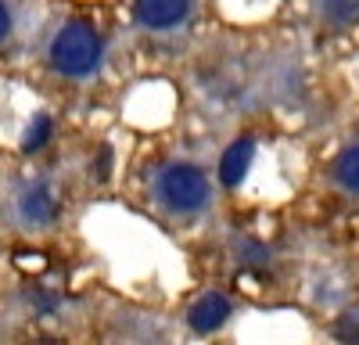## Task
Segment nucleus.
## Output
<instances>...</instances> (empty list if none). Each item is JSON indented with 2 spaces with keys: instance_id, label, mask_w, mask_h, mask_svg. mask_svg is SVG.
Segmentation results:
<instances>
[{
  "instance_id": "obj_1",
  "label": "nucleus",
  "mask_w": 359,
  "mask_h": 345,
  "mask_svg": "<svg viewBox=\"0 0 359 345\" xmlns=\"http://www.w3.org/2000/svg\"><path fill=\"white\" fill-rule=\"evenodd\" d=\"M47 58H50V65H54L57 76H65V79H90L101 69V58H104V43H101L97 25H90L83 18L65 22L54 33Z\"/></svg>"
},
{
  "instance_id": "obj_3",
  "label": "nucleus",
  "mask_w": 359,
  "mask_h": 345,
  "mask_svg": "<svg viewBox=\"0 0 359 345\" xmlns=\"http://www.w3.org/2000/svg\"><path fill=\"white\" fill-rule=\"evenodd\" d=\"M191 15V0H133V18L151 29V33H169L184 25Z\"/></svg>"
},
{
  "instance_id": "obj_8",
  "label": "nucleus",
  "mask_w": 359,
  "mask_h": 345,
  "mask_svg": "<svg viewBox=\"0 0 359 345\" xmlns=\"http://www.w3.org/2000/svg\"><path fill=\"white\" fill-rule=\"evenodd\" d=\"M47 137H50V119H47V115H36L33 126L25 130L22 148H25V151H36V148H43V144H47Z\"/></svg>"
},
{
  "instance_id": "obj_5",
  "label": "nucleus",
  "mask_w": 359,
  "mask_h": 345,
  "mask_svg": "<svg viewBox=\"0 0 359 345\" xmlns=\"http://www.w3.org/2000/svg\"><path fill=\"white\" fill-rule=\"evenodd\" d=\"M252 155H255V144H252L248 137L233 140L230 148H226V155H223V162H219V177H223V184H226V187H237V184H241V180L248 177Z\"/></svg>"
},
{
  "instance_id": "obj_9",
  "label": "nucleus",
  "mask_w": 359,
  "mask_h": 345,
  "mask_svg": "<svg viewBox=\"0 0 359 345\" xmlns=\"http://www.w3.org/2000/svg\"><path fill=\"white\" fill-rule=\"evenodd\" d=\"M327 11L334 15V22H352L359 15V0H327Z\"/></svg>"
},
{
  "instance_id": "obj_2",
  "label": "nucleus",
  "mask_w": 359,
  "mask_h": 345,
  "mask_svg": "<svg viewBox=\"0 0 359 345\" xmlns=\"http://www.w3.org/2000/svg\"><path fill=\"white\" fill-rule=\"evenodd\" d=\"M155 194L169 212L191 216V212H201L212 201V180L205 177L201 165L172 162L155 177Z\"/></svg>"
},
{
  "instance_id": "obj_7",
  "label": "nucleus",
  "mask_w": 359,
  "mask_h": 345,
  "mask_svg": "<svg viewBox=\"0 0 359 345\" xmlns=\"http://www.w3.org/2000/svg\"><path fill=\"white\" fill-rule=\"evenodd\" d=\"M334 180L341 191L348 194H359V144H352V148H345L334 162Z\"/></svg>"
},
{
  "instance_id": "obj_10",
  "label": "nucleus",
  "mask_w": 359,
  "mask_h": 345,
  "mask_svg": "<svg viewBox=\"0 0 359 345\" xmlns=\"http://www.w3.org/2000/svg\"><path fill=\"white\" fill-rule=\"evenodd\" d=\"M11 29H15V11H11L8 0H0V43L11 36Z\"/></svg>"
},
{
  "instance_id": "obj_6",
  "label": "nucleus",
  "mask_w": 359,
  "mask_h": 345,
  "mask_svg": "<svg viewBox=\"0 0 359 345\" xmlns=\"http://www.w3.org/2000/svg\"><path fill=\"white\" fill-rule=\"evenodd\" d=\"M18 216L25 226H47L54 219V198L43 187H29L18 198Z\"/></svg>"
},
{
  "instance_id": "obj_4",
  "label": "nucleus",
  "mask_w": 359,
  "mask_h": 345,
  "mask_svg": "<svg viewBox=\"0 0 359 345\" xmlns=\"http://www.w3.org/2000/svg\"><path fill=\"white\" fill-rule=\"evenodd\" d=\"M230 313H233V306H230V299H226V295L208 292V295H201V299L191 306L187 324H191V331H194V334H216V331L230 320Z\"/></svg>"
}]
</instances>
